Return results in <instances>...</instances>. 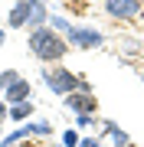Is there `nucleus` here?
I'll return each mask as SVG.
<instances>
[{"label": "nucleus", "mask_w": 144, "mask_h": 147, "mask_svg": "<svg viewBox=\"0 0 144 147\" xmlns=\"http://www.w3.org/2000/svg\"><path fill=\"white\" fill-rule=\"evenodd\" d=\"M30 53L39 59V62H59L66 56V39L59 36L56 30L49 26H39V30H30Z\"/></svg>", "instance_id": "f257e3e1"}, {"label": "nucleus", "mask_w": 144, "mask_h": 147, "mask_svg": "<svg viewBox=\"0 0 144 147\" xmlns=\"http://www.w3.org/2000/svg\"><path fill=\"white\" fill-rule=\"evenodd\" d=\"M46 85L53 88L56 95H69V92H92V85L85 79H79L69 69H49L46 72Z\"/></svg>", "instance_id": "f03ea898"}, {"label": "nucleus", "mask_w": 144, "mask_h": 147, "mask_svg": "<svg viewBox=\"0 0 144 147\" xmlns=\"http://www.w3.org/2000/svg\"><path fill=\"white\" fill-rule=\"evenodd\" d=\"M49 137L53 134V127H49V121H30L26 127H16L13 134H7L3 141H0V147H13V144H20V141H26V137Z\"/></svg>", "instance_id": "7ed1b4c3"}, {"label": "nucleus", "mask_w": 144, "mask_h": 147, "mask_svg": "<svg viewBox=\"0 0 144 147\" xmlns=\"http://www.w3.org/2000/svg\"><path fill=\"white\" fill-rule=\"evenodd\" d=\"M62 98H66V108H72L75 115H95L98 111V101H95L92 92H69Z\"/></svg>", "instance_id": "20e7f679"}, {"label": "nucleus", "mask_w": 144, "mask_h": 147, "mask_svg": "<svg viewBox=\"0 0 144 147\" xmlns=\"http://www.w3.org/2000/svg\"><path fill=\"white\" fill-rule=\"evenodd\" d=\"M141 0H105V10L108 16H115V20H131V16L141 13Z\"/></svg>", "instance_id": "39448f33"}, {"label": "nucleus", "mask_w": 144, "mask_h": 147, "mask_svg": "<svg viewBox=\"0 0 144 147\" xmlns=\"http://www.w3.org/2000/svg\"><path fill=\"white\" fill-rule=\"evenodd\" d=\"M69 42L75 49H92V46H101V33H95V30H79V26H72L69 33Z\"/></svg>", "instance_id": "423d86ee"}, {"label": "nucleus", "mask_w": 144, "mask_h": 147, "mask_svg": "<svg viewBox=\"0 0 144 147\" xmlns=\"http://www.w3.org/2000/svg\"><path fill=\"white\" fill-rule=\"evenodd\" d=\"M30 92H33V85L20 75V79H16L10 88L3 92V101H7V105H16V101H30Z\"/></svg>", "instance_id": "0eeeda50"}, {"label": "nucleus", "mask_w": 144, "mask_h": 147, "mask_svg": "<svg viewBox=\"0 0 144 147\" xmlns=\"http://www.w3.org/2000/svg\"><path fill=\"white\" fill-rule=\"evenodd\" d=\"M49 23V13H46V3L43 0H30V20H26V30H39Z\"/></svg>", "instance_id": "6e6552de"}, {"label": "nucleus", "mask_w": 144, "mask_h": 147, "mask_svg": "<svg viewBox=\"0 0 144 147\" xmlns=\"http://www.w3.org/2000/svg\"><path fill=\"white\" fill-rule=\"evenodd\" d=\"M26 20H30V0H20V3L10 10V26H13V30H23Z\"/></svg>", "instance_id": "1a4fd4ad"}, {"label": "nucleus", "mask_w": 144, "mask_h": 147, "mask_svg": "<svg viewBox=\"0 0 144 147\" xmlns=\"http://www.w3.org/2000/svg\"><path fill=\"white\" fill-rule=\"evenodd\" d=\"M30 115H33V101H16V105H10V111H7V118H13V121H23Z\"/></svg>", "instance_id": "9d476101"}, {"label": "nucleus", "mask_w": 144, "mask_h": 147, "mask_svg": "<svg viewBox=\"0 0 144 147\" xmlns=\"http://www.w3.org/2000/svg\"><path fill=\"white\" fill-rule=\"evenodd\" d=\"M105 131H108V134H112V137H115V144H121V147H128V144H131V137H128V134H124V131H121V127H118V124H115V121H105Z\"/></svg>", "instance_id": "9b49d317"}, {"label": "nucleus", "mask_w": 144, "mask_h": 147, "mask_svg": "<svg viewBox=\"0 0 144 147\" xmlns=\"http://www.w3.org/2000/svg\"><path fill=\"white\" fill-rule=\"evenodd\" d=\"M16 79H20V72H16V69H3V72H0V92H7Z\"/></svg>", "instance_id": "f8f14e48"}, {"label": "nucleus", "mask_w": 144, "mask_h": 147, "mask_svg": "<svg viewBox=\"0 0 144 147\" xmlns=\"http://www.w3.org/2000/svg\"><path fill=\"white\" fill-rule=\"evenodd\" d=\"M62 147H79V137H75V131H66V134H62Z\"/></svg>", "instance_id": "ddd939ff"}, {"label": "nucleus", "mask_w": 144, "mask_h": 147, "mask_svg": "<svg viewBox=\"0 0 144 147\" xmlns=\"http://www.w3.org/2000/svg\"><path fill=\"white\" fill-rule=\"evenodd\" d=\"M49 23H53V30H66V33L72 30L69 23H66V16H53V20H49Z\"/></svg>", "instance_id": "4468645a"}, {"label": "nucleus", "mask_w": 144, "mask_h": 147, "mask_svg": "<svg viewBox=\"0 0 144 147\" xmlns=\"http://www.w3.org/2000/svg\"><path fill=\"white\" fill-rule=\"evenodd\" d=\"M75 121H79V127H89V124H95V115H79Z\"/></svg>", "instance_id": "2eb2a0df"}, {"label": "nucleus", "mask_w": 144, "mask_h": 147, "mask_svg": "<svg viewBox=\"0 0 144 147\" xmlns=\"http://www.w3.org/2000/svg\"><path fill=\"white\" fill-rule=\"evenodd\" d=\"M7 111H10V105H7V101H0V124L7 121Z\"/></svg>", "instance_id": "dca6fc26"}, {"label": "nucleus", "mask_w": 144, "mask_h": 147, "mask_svg": "<svg viewBox=\"0 0 144 147\" xmlns=\"http://www.w3.org/2000/svg\"><path fill=\"white\" fill-rule=\"evenodd\" d=\"M79 147H98V141H79Z\"/></svg>", "instance_id": "f3484780"}, {"label": "nucleus", "mask_w": 144, "mask_h": 147, "mask_svg": "<svg viewBox=\"0 0 144 147\" xmlns=\"http://www.w3.org/2000/svg\"><path fill=\"white\" fill-rule=\"evenodd\" d=\"M3 39H7V33H3V30H0V46H3Z\"/></svg>", "instance_id": "a211bd4d"}]
</instances>
